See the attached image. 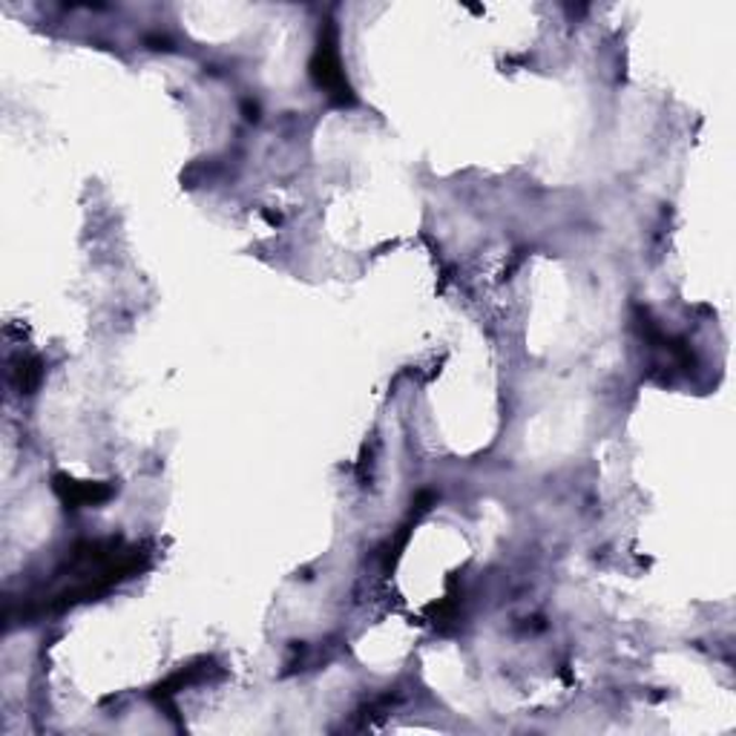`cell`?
Segmentation results:
<instances>
[{
	"label": "cell",
	"instance_id": "cell-1",
	"mask_svg": "<svg viewBox=\"0 0 736 736\" xmlns=\"http://www.w3.org/2000/svg\"><path fill=\"white\" fill-rule=\"evenodd\" d=\"M311 75L316 78V84L340 104H351L354 96H351V87L346 82V73H342L340 52H337V38H334L332 26H325V33H320V47L314 52V61H311Z\"/></svg>",
	"mask_w": 736,
	"mask_h": 736
},
{
	"label": "cell",
	"instance_id": "cell-2",
	"mask_svg": "<svg viewBox=\"0 0 736 736\" xmlns=\"http://www.w3.org/2000/svg\"><path fill=\"white\" fill-rule=\"evenodd\" d=\"M55 492L64 498L66 507H96L113 495V486L107 484H82V481H70V477H55Z\"/></svg>",
	"mask_w": 736,
	"mask_h": 736
}]
</instances>
